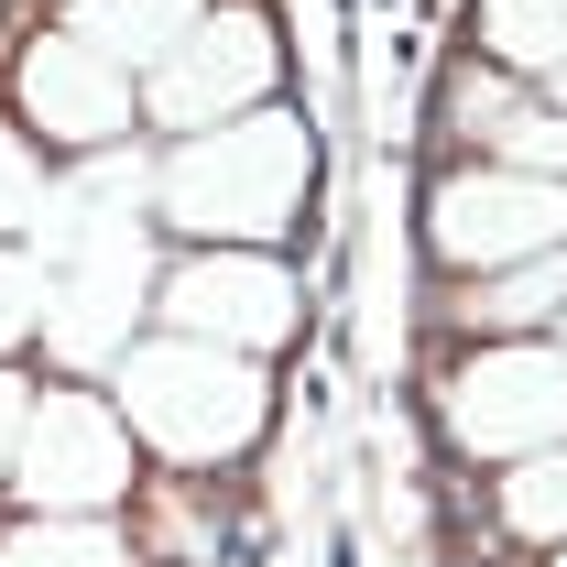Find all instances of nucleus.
Instances as JSON below:
<instances>
[{"mask_svg":"<svg viewBox=\"0 0 567 567\" xmlns=\"http://www.w3.org/2000/svg\"><path fill=\"white\" fill-rule=\"evenodd\" d=\"M110 382H121V425L175 470H218L274 425V382L251 371V350H218V339H175V328L132 339Z\"/></svg>","mask_w":567,"mask_h":567,"instance_id":"3","label":"nucleus"},{"mask_svg":"<svg viewBox=\"0 0 567 567\" xmlns=\"http://www.w3.org/2000/svg\"><path fill=\"white\" fill-rule=\"evenodd\" d=\"M546 87H557V110H567V66H557V76H546Z\"/></svg>","mask_w":567,"mask_h":567,"instance_id":"19","label":"nucleus"},{"mask_svg":"<svg viewBox=\"0 0 567 567\" xmlns=\"http://www.w3.org/2000/svg\"><path fill=\"white\" fill-rule=\"evenodd\" d=\"M33 328H44V274H33V251H0V360Z\"/></svg>","mask_w":567,"mask_h":567,"instance_id":"16","label":"nucleus"},{"mask_svg":"<svg viewBox=\"0 0 567 567\" xmlns=\"http://www.w3.org/2000/svg\"><path fill=\"white\" fill-rule=\"evenodd\" d=\"M153 317L175 328V339H218V350H284L295 339V274H284L274 251H229V240H208V251H186V262H164L153 274Z\"/></svg>","mask_w":567,"mask_h":567,"instance_id":"7","label":"nucleus"},{"mask_svg":"<svg viewBox=\"0 0 567 567\" xmlns=\"http://www.w3.org/2000/svg\"><path fill=\"white\" fill-rule=\"evenodd\" d=\"M481 55L502 76H557L567 66V0H481Z\"/></svg>","mask_w":567,"mask_h":567,"instance_id":"13","label":"nucleus"},{"mask_svg":"<svg viewBox=\"0 0 567 567\" xmlns=\"http://www.w3.org/2000/svg\"><path fill=\"white\" fill-rule=\"evenodd\" d=\"M557 567H567V546H557Z\"/></svg>","mask_w":567,"mask_h":567,"instance_id":"20","label":"nucleus"},{"mask_svg":"<svg viewBox=\"0 0 567 567\" xmlns=\"http://www.w3.org/2000/svg\"><path fill=\"white\" fill-rule=\"evenodd\" d=\"M502 535H524V546H567V436L502 470Z\"/></svg>","mask_w":567,"mask_h":567,"instance_id":"14","label":"nucleus"},{"mask_svg":"<svg viewBox=\"0 0 567 567\" xmlns=\"http://www.w3.org/2000/svg\"><path fill=\"white\" fill-rule=\"evenodd\" d=\"M11 492H22V513H110L132 492V425L99 393H33Z\"/></svg>","mask_w":567,"mask_h":567,"instance_id":"8","label":"nucleus"},{"mask_svg":"<svg viewBox=\"0 0 567 567\" xmlns=\"http://www.w3.org/2000/svg\"><path fill=\"white\" fill-rule=\"evenodd\" d=\"M44 218V164H33V142L0 121V229H33Z\"/></svg>","mask_w":567,"mask_h":567,"instance_id":"17","label":"nucleus"},{"mask_svg":"<svg viewBox=\"0 0 567 567\" xmlns=\"http://www.w3.org/2000/svg\"><path fill=\"white\" fill-rule=\"evenodd\" d=\"M567 240V175H524V164H458L425 186V251L458 274H513L546 262Z\"/></svg>","mask_w":567,"mask_h":567,"instance_id":"5","label":"nucleus"},{"mask_svg":"<svg viewBox=\"0 0 567 567\" xmlns=\"http://www.w3.org/2000/svg\"><path fill=\"white\" fill-rule=\"evenodd\" d=\"M22 425H33V382L0 371V492H11V458H22Z\"/></svg>","mask_w":567,"mask_h":567,"instance_id":"18","label":"nucleus"},{"mask_svg":"<svg viewBox=\"0 0 567 567\" xmlns=\"http://www.w3.org/2000/svg\"><path fill=\"white\" fill-rule=\"evenodd\" d=\"M208 11H218V0H76L66 33H76V44H99L110 66H142V76H153Z\"/></svg>","mask_w":567,"mask_h":567,"instance_id":"11","label":"nucleus"},{"mask_svg":"<svg viewBox=\"0 0 567 567\" xmlns=\"http://www.w3.org/2000/svg\"><path fill=\"white\" fill-rule=\"evenodd\" d=\"M274 22L262 11H208L164 66L142 76V121L153 132H175V142H197V132H229V121H251V110H274Z\"/></svg>","mask_w":567,"mask_h":567,"instance_id":"6","label":"nucleus"},{"mask_svg":"<svg viewBox=\"0 0 567 567\" xmlns=\"http://www.w3.org/2000/svg\"><path fill=\"white\" fill-rule=\"evenodd\" d=\"M317 197V132L295 121V110H251V121H229V132H197L175 142V164L153 175V218L175 229V240H229V251H262L284 240L295 218Z\"/></svg>","mask_w":567,"mask_h":567,"instance_id":"1","label":"nucleus"},{"mask_svg":"<svg viewBox=\"0 0 567 567\" xmlns=\"http://www.w3.org/2000/svg\"><path fill=\"white\" fill-rule=\"evenodd\" d=\"M436 425L481 470H513V458L557 447L567 436V350L557 339H492V350H470L436 382Z\"/></svg>","mask_w":567,"mask_h":567,"instance_id":"4","label":"nucleus"},{"mask_svg":"<svg viewBox=\"0 0 567 567\" xmlns=\"http://www.w3.org/2000/svg\"><path fill=\"white\" fill-rule=\"evenodd\" d=\"M44 350L66 360V371H121L132 350V317L153 306V262H142V229L132 208H110L99 186H66V197H44Z\"/></svg>","mask_w":567,"mask_h":567,"instance_id":"2","label":"nucleus"},{"mask_svg":"<svg viewBox=\"0 0 567 567\" xmlns=\"http://www.w3.org/2000/svg\"><path fill=\"white\" fill-rule=\"evenodd\" d=\"M447 121L481 142L492 164H524V175H567V110L524 99V87H502V76H458V87H447Z\"/></svg>","mask_w":567,"mask_h":567,"instance_id":"10","label":"nucleus"},{"mask_svg":"<svg viewBox=\"0 0 567 567\" xmlns=\"http://www.w3.org/2000/svg\"><path fill=\"white\" fill-rule=\"evenodd\" d=\"M557 306H567V251L513 262V274H492V284H470V295H458V317H470V328H502V339H546V328H557Z\"/></svg>","mask_w":567,"mask_h":567,"instance_id":"12","label":"nucleus"},{"mask_svg":"<svg viewBox=\"0 0 567 567\" xmlns=\"http://www.w3.org/2000/svg\"><path fill=\"white\" fill-rule=\"evenodd\" d=\"M132 66H110L99 44H76V33H44L33 55H22V132L44 142H121L132 132Z\"/></svg>","mask_w":567,"mask_h":567,"instance_id":"9","label":"nucleus"},{"mask_svg":"<svg viewBox=\"0 0 567 567\" xmlns=\"http://www.w3.org/2000/svg\"><path fill=\"white\" fill-rule=\"evenodd\" d=\"M0 567H132V557L99 513H33V524L0 535Z\"/></svg>","mask_w":567,"mask_h":567,"instance_id":"15","label":"nucleus"}]
</instances>
